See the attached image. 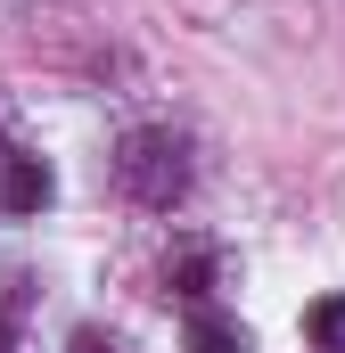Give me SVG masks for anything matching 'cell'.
I'll return each mask as SVG.
<instances>
[{
	"label": "cell",
	"mask_w": 345,
	"mask_h": 353,
	"mask_svg": "<svg viewBox=\"0 0 345 353\" xmlns=\"http://www.w3.org/2000/svg\"><path fill=\"white\" fill-rule=\"evenodd\" d=\"M115 181H124V197H140V205L172 214V205L189 197V140L165 132V123L124 132V140H115Z\"/></svg>",
	"instance_id": "obj_1"
},
{
	"label": "cell",
	"mask_w": 345,
	"mask_h": 353,
	"mask_svg": "<svg viewBox=\"0 0 345 353\" xmlns=\"http://www.w3.org/2000/svg\"><path fill=\"white\" fill-rule=\"evenodd\" d=\"M50 197H58V181H50L41 157H0V205L8 214H41Z\"/></svg>",
	"instance_id": "obj_2"
},
{
	"label": "cell",
	"mask_w": 345,
	"mask_h": 353,
	"mask_svg": "<svg viewBox=\"0 0 345 353\" xmlns=\"http://www.w3.org/2000/svg\"><path fill=\"white\" fill-rule=\"evenodd\" d=\"M165 279H172V296H181L189 312H206V296H214V247H189Z\"/></svg>",
	"instance_id": "obj_3"
},
{
	"label": "cell",
	"mask_w": 345,
	"mask_h": 353,
	"mask_svg": "<svg viewBox=\"0 0 345 353\" xmlns=\"http://www.w3.org/2000/svg\"><path fill=\"white\" fill-rule=\"evenodd\" d=\"M189 353H247V329L206 304V312H189Z\"/></svg>",
	"instance_id": "obj_4"
},
{
	"label": "cell",
	"mask_w": 345,
	"mask_h": 353,
	"mask_svg": "<svg viewBox=\"0 0 345 353\" xmlns=\"http://www.w3.org/2000/svg\"><path fill=\"white\" fill-rule=\"evenodd\" d=\"M304 345L313 353H345V296H313L304 304Z\"/></svg>",
	"instance_id": "obj_5"
},
{
	"label": "cell",
	"mask_w": 345,
	"mask_h": 353,
	"mask_svg": "<svg viewBox=\"0 0 345 353\" xmlns=\"http://www.w3.org/2000/svg\"><path fill=\"white\" fill-rule=\"evenodd\" d=\"M8 321H17V279H8V296H0V353H17V337H8Z\"/></svg>",
	"instance_id": "obj_6"
},
{
	"label": "cell",
	"mask_w": 345,
	"mask_h": 353,
	"mask_svg": "<svg viewBox=\"0 0 345 353\" xmlns=\"http://www.w3.org/2000/svg\"><path fill=\"white\" fill-rule=\"evenodd\" d=\"M75 353H115V345H107V337H75Z\"/></svg>",
	"instance_id": "obj_7"
}]
</instances>
